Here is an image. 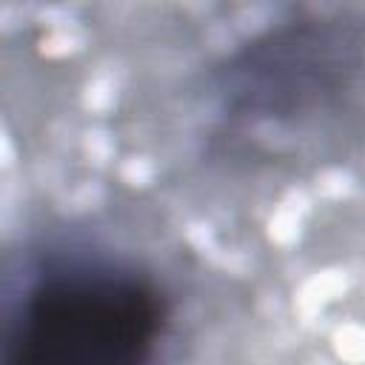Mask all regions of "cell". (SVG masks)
I'll list each match as a JSON object with an SVG mask.
<instances>
[{
    "label": "cell",
    "mask_w": 365,
    "mask_h": 365,
    "mask_svg": "<svg viewBox=\"0 0 365 365\" xmlns=\"http://www.w3.org/2000/svg\"><path fill=\"white\" fill-rule=\"evenodd\" d=\"M365 77V23L302 17L240 46L217 71V111L231 137L291 134L334 117Z\"/></svg>",
    "instance_id": "obj_1"
},
{
    "label": "cell",
    "mask_w": 365,
    "mask_h": 365,
    "mask_svg": "<svg viewBox=\"0 0 365 365\" xmlns=\"http://www.w3.org/2000/svg\"><path fill=\"white\" fill-rule=\"evenodd\" d=\"M163 317L160 294L140 277L57 274L26 297L6 365H148Z\"/></svg>",
    "instance_id": "obj_2"
}]
</instances>
